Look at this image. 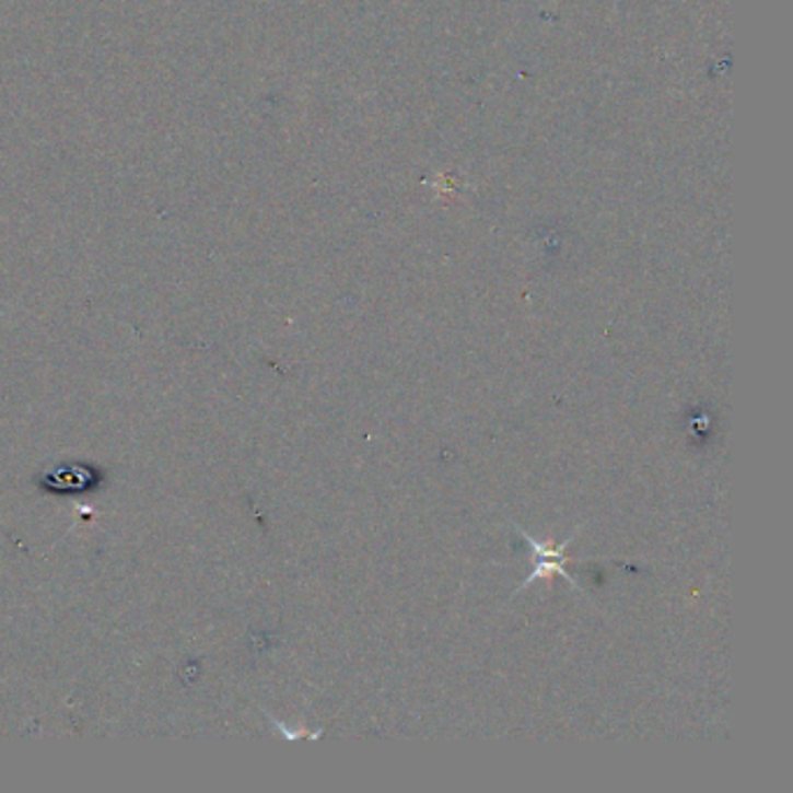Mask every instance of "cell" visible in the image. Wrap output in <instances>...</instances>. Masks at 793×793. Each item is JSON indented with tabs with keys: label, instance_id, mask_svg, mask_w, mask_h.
Returning <instances> with one entry per match:
<instances>
[{
	"label": "cell",
	"instance_id": "1",
	"mask_svg": "<svg viewBox=\"0 0 793 793\" xmlns=\"http://www.w3.org/2000/svg\"><path fill=\"white\" fill-rule=\"evenodd\" d=\"M520 533H522V538L528 543V547H530V555L540 559V561H538V565H536V570H533V573H530V575L524 580V584L520 586V592H522V588H526L530 582H536V580H540V578H549V575H555V573L563 575V578H565L570 584H573V586L578 588V592H580V584H578V582L573 580V575H570L568 570H565V563L570 561V557L565 555V549H568V545H570V543L575 540V536L580 533V528L570 533V538H565L561 545L533 540V538H530V533H526V530H522V528H520Z\"/></svg>",
	"mask_w": 793,
	"mask_h": 793
}]
</instances>
